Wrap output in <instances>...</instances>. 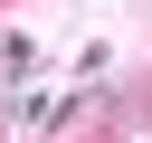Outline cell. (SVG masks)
Returning a JSON list of instances; mask_svg holds the SVG:
<instances>
[{"mask_svg":"<svg viewBox=\"0 0 152 143\" xmlns=\"http://www.w3.org/2000/svg\"><path fill=\"white\" fill-rule=\"evenodd\" d=\"M104 124H114V143H152V95H114Z\"/></svg>","mask_w":152,"mask_h":143,"instance_id":"6da1fadb","label":"cell"}]
</instances>
